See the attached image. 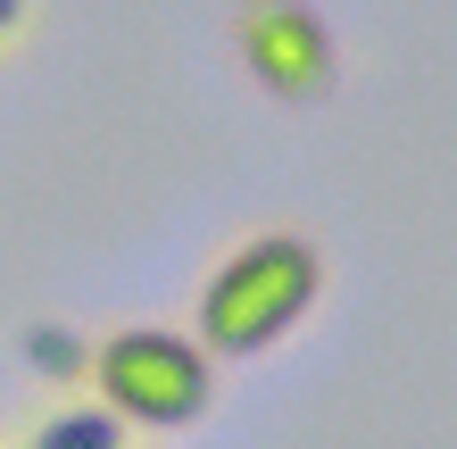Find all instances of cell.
<instances>
[{"instance_id": "cell-1", "label": "cell", "mask_w": 457, "mask_h": 449, "mask_svg": "<svg viewBox=\"0 0 457 449\" xmlns=\"http://www.w3.org/2000/svg\"><path fill=\"white\" fill-rule=\"evenodd\" d=\"M316 292H325V258L308 233H258L233 258H217V275L200 283L192 341L208 358H258L316 308Z\"/></svg>"}, {"instance_id": "cell-2", "label": "cell", "mask_w": 457, "mask_h": 449, "mask_svg": "<svg viewBox=\"0 0 457 449\" xmlns=\"http://www.w3.org/2000/svg\"><path fill=\"white\" fill-rule=\"evenodd\" d=\"M100 408L117 425H150V433H183L200 425L208 400H217V358L200 350L192 333H167V325H125L92 350V375Z\"/></svg>"}, {"instance_id": "cell-3", "label": "cell", "mask_w": 457, "mask_h": 449, "mask_svg": "<svg viewBox=\"0 0 457 449\" xmlns=\"http://www.w3.org/2000/svg\"><path fill=\"white\" fill-rule=\"evenodd\" d=\"M233 50L275 100L333 92V34L308 0H233Z\"/></svg>"}, {"instance_id": "cell-4", "label": "cell", "mask_w": 457, "mask_h": 449, "mask_svg": "<svg viewBox=\"0 0 457 449\" xmlns=\"http://www.w3.org/2000/svg\"><path fill=\"white\" fill-rule=\"evenodd\" d=\"M34 449H125V425H117L100 400H92V408H59V416L34 433Z\"/></svg>"}, {"instance_id": "cell-5", "label": "cell", "mask_w": 457, "mask_h": 449, "mask_svg": "<svg viewBox=\"0 0 457 449\" xmlns=\"http://www.w3.org/2000/svg\"><path fill=\"white\" fill-rule=\"evenodd\" d=\"M25 350H34L50 375H67V383H84V375H92V350H84V341H67V333H34Z\"/></svg>"}, {"instance_id": "cell-6", "label": "cell", "mask_w": 457, "mask_h": 449, "mask_svg": "<svg viewBox=\"0 0 457 449\" xmlns=\"http://www.w3.org/2000/svg\"><path fill=\"white\" fill-rule=\"evenodd\" d=\"M17 17H25V0H0V42L17 34Z\"/></svg>"}]
</instances>
